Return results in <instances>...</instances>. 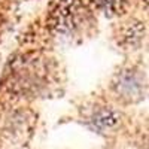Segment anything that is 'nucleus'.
Segmentation results:
<instances>
[{
    "label": "nucleus",
    "instance_id": "obj_6",
    "mask_svg": "<svg viewBox=\"0 0 149 149\" xmlns=\"http://www.w3.org/2000/svg\"><path fill=\"white\" fill-rule=\"evenodd\" d=\"M91 3L106 15H116L125 8L127 0H91Z\"/></svg>",
    "mask_w": 149,
    "mask_h": 149
},
{
    "label": "nucleus",
    "instance_id": "obj_1",
    "mask_svg": "<svg viewBox=\"0 0 149 149\" xmlns=\"http://www.w3.org/2000/svg\"><path fill=\"white\" fill-rule=\"evenodd\" d=\"M54 79L52 63L40 54H26L15 58L6 73V85L21 97L40 95Z\"/></svg>",
    "mask_w": 149,
    "mask_h": 149
},
{
    "label": "nucleus",
    "instance_id": "obj_3",
    "mask_svg": "<svg viewBox=\"0 0 149 149\" xmlns=\"http://www.w3.org/2000/svg\"><path fill=\"white\" fill-rule=\"evenodd\" d=\"M112 90L122 102L137 103L146 95V78L136 67L121 69L112 81Z\"/></svg>",
    "mask_w": 149,
    "mask_h": 149
},
{
    "label": "nucleus",
    "instance_id": "obj_8",
    "mask_svg": "<svg viewBox=\"0 0 149 149\" xmlns=\"http://www.w3.org/2000/svg\"><path fill=\"white\" fill-rule=\"evenodd\" d=\"M145 2H146V0H145Z\"/></svg>",
    "mask_w": 149,
    "mask_h": 149
},
{
    "label": "nucleus",
    "instance_id": "obj_2",
    "mask_svg": "<svg viewBox=\"0 0 149 149\" xmlns=\"http://www.w3.org/2000/svg\"><path fill=\"white\" fill-rule=\"evenodd\" d=\"M88 19V10L82 0H55L48 15V22L57 34L72 36Z\"/></svg>",
    "mask_w": 149,
    "mask_h": 149
},
{
    "label": "nucleus",
    "instance_id": "obj_7",
    "mask_svg": "<svg viewBox=\"0 0 149 149\" xmlns=\"http://www.w3.org/2000/svg\"><path fill=\"white\" fill-rule=\"evenodd\" d=\"M145 34H146V29L145 26H142V22H133L125 31V34H124V40L128 46H139L145 39Z\"/></svg>",
    "mask_w": 149,
    "mask_h": 149
},
{
    "label": "nucleus",
    "instance_id": "obj_5",
    "mask_svg": "<svg viewBox=\"0 0 149 149\" xmlns=\"http://www.w3.org/2000/svg\"><path fill=\"white\" fill-rule=\"evenodd\" d=\"M29 112H15L12 113V116L8 119L6 127H5V133L9 134L10 139H17V137H24L26 131L31 133L33 128V116L27 118Z\"/></svg>",
    "mask_w": 149,
    "mask_h": 149
},
{
    "label": "nucleus",
    "instance_id": "obj_4",
    "mask_svg": "<svg viewBox=\"0 0 149 149\" xmlns=\"http://www.w3.org/2000/svg\"><path fill=\"white\" fill-rule=\"evenodd\" d=\"M86 121H88L90 127L95 130L97 133L107 134V133H113L115 130H118V127L121 125L122 116L112 106L97 104L91 109Z\"/></svg>",
    "mask_w": 149,
    "mask_h": 149
}]
</instances>
